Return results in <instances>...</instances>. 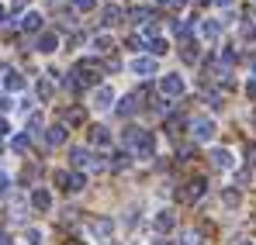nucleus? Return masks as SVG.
<instances>
[{"label": "nucleus", "instance_id": "58836bf2", "mask_svg": "<svg viewBox=\"0 0 256 245\" xmlns=\"http://www.w3.org/2000/svg\"><path fill=\"white\" fill-rule=\"evenodd\" d=\"M0 245H10V242H7V232H4V225H0Z\"/></svg>", "mask_w": 256, "mask_h": 245}, {"label": "nucleus", "instance_id": "9b49d317", "mask_svg": "<svg viewBox=\"0 0 256 245\" xmlns=\"http://www.w3.org/2000/svg\"><path fill=\"white\" fill-rule=\"evenodd\" d=\"M173 228H176V214H173L170 207H163V211L156 214V232H163V235H170Z\"/></svg>", "mask_w": 256, "mask_h": 245}, {"label": "nucleus", "instance_id": "6e6552de", "mask_svg": "<svg viewBox=\"0 0 256 245\" xmlns=\"http://www.w3.org/2000/svg\"><path fill=\"white\" fill-rule=\"evenodd\" d=\"M94 107L97 111H111V104H114V90L111 86H94Z\"/></svg>", "mask_w": 256, "mask_h": 245}, {"label": "nucleus", "instance_id": "423d86ee", "mask_svg": "<svg viewBox=\"0 0 256 245\" xmlns=\"http://www.w3.org/2000/svg\"><path fill=\"white\" fill-rule=\"evenodd\" d=\"M204 180L198 176V180H190V183H184V190H180V201H187V204H194V201H201L204 197Z\"/></svg>", "mask_w": 256, "mask_h": 245}, {"label": "nucleus", "instance_id": "7ed1b4c3", "mask_svg": "<svg viewBox=\"0 0 256 245\" xmlns=\"http://www.w3.org/2000/svg\"><path fill=\"white\" fill-rule=\"evenodd\" d=\"M73 76H76V86H100V66L97 62H80L76 69H73Z\"/></svg>", "mask_w": 256, "mask_h": 245}, {"label": "nucleus", "instance_id": "5701e85b", "mask_svg": "<svg viewBox=\"0 0 256 245\" xmlns=\"http://www.w3.org/2000/svg\"><path fill=\"white\" fill-rule=\"evenodd\" d=\"M222 204L225 207H239V190H225V194H222Z\"/></svg>", "mask_w": 256, "mask_h": 245}, {"label": "nucleus", "instance_id": "7c9ffc66", "mask_svg": "<svg viewBox=\"0 0 256 245\" xmlns=\"http://www.w3.org/2000/svg\"><path fill=\"white\" fill-rule=\"evenodd\" d=\"M180 245H201V239H198V232H184V239H180Z\"/></svg>", "mask_w": 256, "mask_h": 245}, {"label": "nucleus", "instance_id": "c9c22d12", "mask_svg": "<svg viewBox=\"0 0 256 245\" xmlns=\"http://www.w3.org/2000/svg\"><path fill=\"white\" fill-rule=\"evenodd\" d=\"M222 59H225V66H232V62H236V59H239V55H236V52H232V48H225V52H222Z\"/></svg>", "mask_w": 256, "mask_h": 245}, {"label": "nucleus", "instance_id": "20e7f679", "mask_svg": "<svg viewBox=\"0 0 256 245\" xmlns=\"http://www.w3.org/2000/svg\"><path fill=\"white\" fill-rule=\"evenodd\" d=\"M56 183H59V190H66V194H80L86 187V176L84 173H56Z\"/></svg>", "mask_w": 256, "mask_h": 245}, {"label": "nucleus", "instance_id": "e433bc0d", "mask_svg": "<svg viewBox=\"0 0 256 245\" xmlns=\"http://www.w3.org/2000/svg\"><path fill=\"white\" fill-rule=\"evenodd\" d=\"M10 107H14V100H10V97H0V114H7Z\"/></svg>", "mask_w": 256, "mask_h": 245}, {"label": "nucleus", "instance_id": "a19ab883", "mask_svg": "<svg viewBox=\"0 0 256 245\" xmlns=\"http://www.w3.org/2000/svg\"><path fill=\"white\" fill-rule=\"evenodd\" d=\"M4 17H7V7H0V24H4Z\"/></svg>", "mask_w": 256, "mask_h": 245}, {"label": "nucleus", "instance_id": "4468645a", "mask_svg": "<svg viewBox=\"0 0 256 245\" xmlns=\"http://www.w3.org/2000/svg\"><path fill=\"white\" fill-rule=\"evenodd\" d=\"M21 31H42V14L38 10H28V14H21Z\"/></svg>", "mask_w": 256, "mask_h": 245}, {"label": "nucleus", "instance_id": "cd10ccee", "mask_svg": "<svg viewBox=\"0 0 256 245\" xmlns=\"http://www.w3.org/2000/svg\"><path fill=\"white\" fill-rule=\"evenodd\" d=\"M38 97H42V100H52V80H48V76L38 83Z\"/></svg>", "mask_w": 256, "mask_h": 245}, {"label": "nucleus", "instance_id": "6ab92c4d", "mask_svg": "<svg viewBox=\"0 0 256 245\" xmlns=\"http://www.w3.org/2000/svg\"><path fill=\"white\" fill-rule=\"evenodd\" d=\"M201 35L204 38H218L222 35V21H201Z\"/></svg>", "mask_w": 256, "mask_h": 245}, {"label": "nucleus", "instance_id": "412c9836", "mask_svg": "<svg viewBox=\"0 0 256 245\" xmlns=\"http://www.w3.org/2000/svg\"><path fill=\"white\" fill-rule=\"evenodd\" d=\"M132 21H138V24H149V21H152V10H146V7H135V10H132Z\"/></svg>", "mask_w": 256, "mask_h": 245}, {"label": "nucleus", "instance_id": "c85d7f7f", "mask_svg": "<svg viewBox=\"0 0 256 245\" xmlns=\"http://www.w3.org/2000/svg\"><path fill=\"white\" fill-rule=\"evenodd\" d=\"M24 239H28V245H42V232H38V228H28Z\"/></svg>", "mask_w": 256, "mask_h": 245}, {"label": "nucleus", "instance_id": "1a4fd4ad", "mask_svg": "<svg viewBox=\"0 0 256 245\" xmlns=\"http://www.w3.org/2000/svg\"><path fill=\"white\" fill-rule=\"evenodd\" d=\"M132 73L135 76H152L156 73V59L152 55H135L132 59Z\"/></svg>", "mask_w": 256, "mask_h": 245}, {"label": "nucleus", "instance_id": "9d476101", "mask_svg": "<svg viewBox=\"0 0 256 245\" xmlns=\"http://www.w3.org/2000/svg\"><path fill=\"white\" fill-rule=\"evenodd\" d=\"M90 145H94V149H111V131H108L104 124H94V128H90Z\"/></svg>", "mask_w": 256, "mask_h": 245}, {"label": "nucleus", "instance_id": "ddd939ff", "mask_svg": "<svg viewBox=\"0 0 256 245\" xmlns=\"http://www.w3.org/2000/svg\"><path fill=\"white\" fill-rule=\"evenodd\" d=\"M32 207H35V211H48V207H52V194H48L45 187H35V190H32Z\"/></svg>", "mask_w": 256, "mask_h": 245}, {"label": "nucleus", "instance_id": "f257e3e1", "mask_svg": "<svg viewBox=\"0 0 256 245\" xmlns=\"http://www.w3.org/2000/svg\"><path fill=\"white\" fill-rule=\"evenodd\" d=\"M125 142L132 149V156H138V159H152L156 156V135L146 131V128H128Z\"/></svg>", "mask_w": 256, "mask_h": 245}, {"label": "nucleus", "instance_id": "f3484780", "mask_svg": "<svg viewBox=\"0 0 256 245\" xmlns=\"http://www.w3.org/2000/svg\"><path fill=\"white\" fill-rule=\"evenodd\" d=\"M45 142H48V145H62V142H66V128H62V124H52V128L45 131Z\"/></svg>", "mask_w": 256, "mask_h": 245}, {"label": "nucleus", "instance_id": "aec40b11", "mask_svg": "<svg viewBox=\"0 0 256 245\" xmlns=\"http://www.w3.org/2000/svg\"><path fill=\"white\" fill-rule=\"evenodd\" d=\"M135 107H138V97H125V100L118 104V114L128 118V114H135Z\"/></svg>", "mask_w": 256, "mask_h": 245}, {"label": "nucleus", "instance_id": "bb28decb", "mask_svg": "<svg viewBox=\"0 0 256 245\" xmlns=\"http://www.w3.org/2000/svg\"><path fill=\"white\" fill-rule=\"evenodd\" d=\"M94 232H97V235H111V232H114V225L100 218V221H94Z\"/></svg>", "mask_w": 256, "mask_h": 245}, {"label": "nucleus", "instance_id": "473e14b6", "mask_svg": "<svg viewBox=\"0 0 256 245\" xmlns=\"http://www.w3.org/2000/svg\"><path fill=\"white\" fill-rule=\"evenodd\" d=\"M242 38H246V41H256V24H242Z\"/></svg>", "mask_w": 256, "mask_h": 245}, {"label": "nucleus", "instance_id": "a878e982", "mask_svg": "<svg viewBox=\"0 0 256 245\" xmlns=\"http://www.w3.org/2000/svg\"><path fill=\"white\" fill-rule=\"evenodd\" d=\"M118 17H122V10H118V7H108V10H104V24H108V28H111V24H118Z\"/></svg>", "mask_w": 256, "mask_h": 245}, {"label": "nucleus", "instance_id": "dca6fc26", "mask_svg": "<svg viewBox=\"0 0 256 245\" xmlns=\"http://www.w3.org/2000/svg\"><path fill=\"white\" fill-rule=\"evenodd\" d=\"M212 166L214 169H232V152L228 149H212Z\"/></svg>", "mask_w": 256, "mask_h": 245}, {"label": "nucleus", "instance_id": "f704fd0d", "mask_svg": "<svg viewBox=\"0 0 256 245\" xmlns=\"http://www.w3.org/2000/svg\"><path fill=\"white\" fill-rule=\"evenodd\" d=\"M7 194H10V180L0 173V197H7Z\"/></svg>", "mask_w": 256, "mask_h": 245}, {"label": "nucleus", "instance_id": "a211bd4d", "mask_svg": "<svg viewBox=\"0 0 256 245\" xmlns=\"http://www.w3.org/2000/svg\"><path fill=\"white\" fill-rule=\"evenodd\" d=\"M128 163H132V152H114V156L108 159V166H111L114 173H118V169H125Z\"/></svg>", "mask_w": 256, "mask_h": 245}, {"label": "nucleus", "instance_id": "39448f33", "mask_svg": "<svg viewBox=\"0 0 256 245\" xmlns=\"http://www.w3.org/2000/svg\"><path fill=\"white\" fill-rule=\"evenodd\" d=\"M190 135H194V142H212L214 138V121L212 118H194V121H190Z\"/></svg>", "mask_w": 256, "mask_h": 245}, {"label": "nucleus", "instance_id": "72a5a7b5", "mask_svg": "<svg viewBox=\"0 0 256 245\" xmlns=\"http://www.w3.org/2000/svg\"><path fill=\"white\" fill-rule=\"evenodd\" d=\"M246 163L256 166V142H250V145H246Z\"/></svg>", "mask_w": 256, "mask_h": 245}, {"label": "nucleus", "instance_id": "f03ea898", "mask_svg": "<svg viewBox=\"0 0 256 245\" xmlns=\"http://www.w3.org/2000/svg\"><path fill=\"white\" fill-rule=\"evenodd\" d=\"M70 159H73V166H76V169H94V173H100V169H108V163H104L100 156H94L90 149H84V145H76V149H70Z\"/></svg>", "mask_w": 256, "mask_h": 245}, {"label": "nucleus", "instance_id": "0eeeda50", "mask_svg": "<svg viewBox=\"0 0 256 245\" xmlns=\"http://www.w3.org/2000/svg\"><path fill=\"white\" fill-rule=\"evenodd\" d=\"M160 93H163V97H180V93H184V80H180L176 73H166V76L160 80Z\"/></svg>", "mask_w": 256, "mask_h": 245}, {"label": "nucleus", "instance_id": "4c0bfd02", "mask_svg": "<svg viewBox=\"0 0 256 245\" xmlns=\"http://www.w3.org/2000/svg\"><path fill=\"white\" fill-rule=\"evenodd\" d=\"M7 131H10V124H7V121H4V118H0V138H4Z\"/></svg>", "mask_w": 256, "mask_h": 245}, {"label": "nucleus", "instance_id": "393cba45", "mask_svg": "<svg viewBox=\"0 0 256 245\" xmlns=\"http://www.w3.org/2000/svg\"><path fill=\"white\" fill-rule=\"evenodd\" d=\"M149 48H152V59L166 52V38H149Z\"/></svg>", "mask_w": 256, "mask_h": 245}, {"label": "nucleus", "instance_id": "c03bdc74", "mask_svg": "<svg viewBox=\"0 0 256 245\" xmlns=\"http://www.w3.org/2000/svg\"><path fill=\"white\" fill-rule=\"evenodd\" d=\"M108 245H111V242H108Z\"/></svg>", "mask_w": 256, "mask_h": 245}, {"label": "nucleus", "instance_id": "b1692460", "mask_svg": "<svg viewBox=\"0 0 256 245\" xmlns=\"http://www.w3.org/2000/svg\"><path fill=\"white\" fill-rule=\"evenodd\" d=\"M94 48H97V52H111V48H114V41L108 38V35H100V38H94Z\"/></svg>", "mask_w": 256, "mask_h": 245}, {"label": "nucleus", "instance_id": "37998d69", "mask_svg": "<svg viewBox=\"0 0 256 245\" xmlns=\"http://www.w3.org/2000/svg\"><path fill=\"white\" fill-rule=\"evenodd\" d=\"M239 245H253V242H239Z\"/></svg>", "mask_w": 256, "mask_h": 245}, {"label": "nucleus", "instance_id": "ea45409f", "mask_svg": "<svg viewBox=\"0 0 256 245\" xmlns=\"http://www.w3.org/2000/svg\"><path fill=\"white\" fill-rule=\"evenodd\" d=\"M214 3H218V7H232V0H214Z\"/></svg>", "mask_w": 256, "mask_h": 245}, {"label": "nucleus", "instance_id": "79ce46f5", "mask_svg": "<svg viewBox=\"0 0 256 245\" xmlns=\"http://www.w3.org/2000/svg\"><path fill=\"white\" fill-rule=\"evenodd\" d=\"M70 245H80V239H73V242H70Z\"/></svg>", "mask_w": 256, "mask_h": 245}, {"label": "nucleus", "instance_id": "c756f323", "mask_svg": "<svg viewBox=\"0 0 256 245\" xmlns=\"http://www.w3.org/2000/svg\"><path fill=\"white\" fill-rule=\"evenodd\" d=\"M73 7H76V10H94V7H97V0H73Z\"/></svg>", "mask_w": 256, "mask_h": 245}, {"label": "nucleus", "instance_id": "4be33fe9", "mask_svg": "<svg viewBox=\"0 0 256 245\" xmlns=\"http://www.w3.org/2000/svg\"><path fill=\"white\" fill-rule=\"evenodd\" d=\"M32 149V135H18L14 138V152H28Z\"/></svg>", "mask_w": 256, "mask_h": 245}, {"label": "nucleus", "instance_id": "f8f14e48", "mask_svg": "<svg viewBox=\"0 0 256 245\" xmlns=\"http://www.w3.org/2000/svg\"><path fill=\"white\" fill-rule=\"evenodd\" d=\"M0 76H4V86H7V90H24V80H21V73H18V69L0 66Z\"/></svg>", "mask_w": 256, "mask_h": 245}, {"label": "nucleus", "instance_id": "2eb2a0df", "mask_svg": "<svg viewBox=\"0 0 256 245\" xmlns=\"http://www.w3.org/2000/svg\"><path fill=\"white\" fill-rule=\"evenodd\" d=\"M35 48H38V52H56V48H59V35H56V31H42L38 41H35Z\"/></svg>", "mask_w": 256, "mask_h": 245}, {"label": "nucleus", "instance_id": "2f4dec72", "mask_svg": "<svg viewBox=\"0 0 256 245\" xmlns=\"http://www.w3.org/2000/svg\"><path fill=\"white\" fill-rule=\"evenodd\" d=\"M28 128H32V131H38V128H42V114H35V111H32V114H28Z\"/></svg>", "mask_w": 256, "mask_h": 245}]
</instances>
